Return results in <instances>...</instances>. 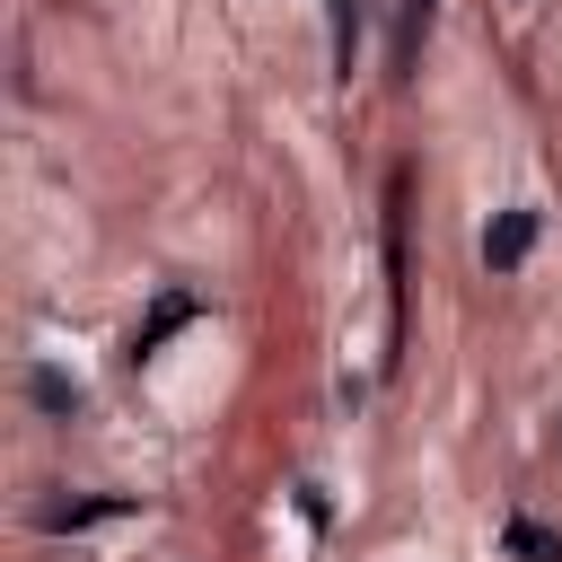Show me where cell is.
<instances>
[{
    "mask_svg": "<svg viewBox=\"0 0 562 562\" xmlns=\"http://www.w3.org/2000/svg\"><path fill=\"white\" fill-rule=\"evenodd\" d=\"M404 167L386 176V351H378V369H395L404 360V325H413V290H404Z\"/></svg>",
    "mask_w": 562,
    "mask_h": 562,
    "instance_id": "6da1fadb",
    "label": "cell"
},
{
    "mask_svg": "<svg viewBox=\"0 0 562 562\" xmlns=\"http://www.w3.org/2000/svg\"><path fill=\"white\" fill-rule=\"evenodd\" d=\"M193 316H202V299H193V290H167V299H158V307H149L140 325H132L123 360H132V369H140V360H158V342H167V334H184Z\"/></svg>",
    "mask_w": 562,
    "mask_h": 562,
    "instance_id": "7a4b0ae2",
    "label": "cell"
},
{
    "mask_svg": "<svg viewBox=\"0 0 562 562\" xmlns=\"http://www.w3.org/2000/svg\"><path fill=\"white\" fill-rule=\"evenodd\" d=\"M527 246H536V202H509V211L483 228V263H492V272H518Z\"/></svg>",
    "mask_w": 562,
    "mask_h": 562,
    "instance_id": "3957f363",
    "label": "cell"
},
{
    "mask_svg": "<svg viewBox=\"0 0 562 562\" xmlns=\"http://www.w3.org/2000/svg\"><path fill=\"white\" fill-rule=\"evenodd\" d=\"M430 18H439V0H404L395 9V79H413V61H422V44H430Z\"/></svg>",
    "mask_w": 562,
    "mask_h": 562,
    "instance_id": "277c9868",
    "label": "cell"
},
{
    "mask_svg": "<svg viewBox=\"0 0 562 562\" xmlns=\"http://www.w3.org/2000/svg\"><path fill=\"white\" fill-rule=\"evenodd\" d=\"M97 518H132V501H123V492H105V501H53L35 527H44V536H70V527H97Z\"/></svg>",
    "mask_w": 562,
    "mask_h": 562,
    "instance_id": "5b68a950",
    "label": "cell"
},
{
    "mask_svg": "<svg viewBox=\"0 0 562 562\" xmlns=\"http://www.w3.org/2000/svg\"><path fill=\"white\" fill-rule=\"evenodd\" d=\"M501 553H509V562H562V536L536 527V518H509V527H501Z\"/></svg>",
    "mask_w": 562,
    "mask_h": 562,
    "instance_id": "8992f818",
    "label": "cell"
},
{
    "mask_svg": "<svg viewBox=\"0 0 562 562\" xmlns=\"http://www.w3.org/2000/svg\"><path fill=\"white\" fill-rule=\"evenodd\" d=\"M325 18H334V79L351 88V70H360V0H325Z\"/></svg>",
    "mask_w": 562,
    "mask_h": 562,
    "instance_id": "52a82bcc",
    "label": "cell"
},
{
    "mask_svg": "<svg viewBox=\"0 0 562 562\" xmlns=\"http://www.w3.org/2000/svg\"><path fill=\"white\" fill-rule=\"evenodd\" d=\"M26 395H35L53 422H70V413H79V378H61V369H35V378H26Z\"/></svg>",
    "mask_w": 562,
    "mask_h": 562,
    "instance_id": "ba28073f",
    "label": "cell"
}]
</instances>
